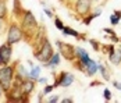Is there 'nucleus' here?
Masks as SVG:
<instances>
[{
    "instance_id": "obj_3",
    "label": "nucleus",
    "mask_w": 121,
    "mask_h": 103,
    "mask_svg": "<svg viewBox=\"0 0 121 103\" xmlns=\"http://www.w3.org/2000/svg\"><path fill=\"white\" fill-rule=\"evenodd\" d=\"M32 52H34V57L36 58L39 63H48L49 60L52 58V56L54 54L53 46H52L48 36H45V39L40 43V46L38 49H35V50H32Z\"/></svg>"
},
{
    "instance_id": "obj_23",
    "label": "nucleus",
    "mask_w": 121,
    "mask_h": 103,
    "mask_svg": "<svg viewBox=\"0 0 121 103\" xmlns=\"http://www.w3.org/2000/svg\"><path fill=\"white\" fill-rule=\"evenodd\" d=\"M120 20H121V18H118V17H117V15L114 14V13H113V14L110 15V24H111V25H114V27H116V25H118Z\"/></svg>"
},
{
    "instance_id": "obj_16",
    "label": "nucleus",
    "mask_w": 121,
    "mask_h": 103,
    "mask_svg": "<svg viewBox=\"0 0 121 103\" xmlns=\"http://www.w3.org/2000/svg\"><path fill=\"white\" fill-rule=\"evenodd\" d=\"M97 70H99V64H97L96 61H92V63L86 67V70H85V75H86V77H93V75L96 74Z\"/></svg>"
},
{
    "instance_id": "obj_2",
    "label": "nucleus",
    "mask_w": 121,
    "mask_h": 103,
    "mask_svg": "<svg viewBox=\"0 0 121 103\" xmlns=\"http://www.w3.org/2000/svg\"><path fill=\"white\" fill-rule=\"evenodd\" d=\"M14 78H15V61L7 66H0V85L4 93L11 88Z\"/></svg>"
},
{
    "instance_id": "obj_8",
    "label": "nucleus",
    "mask_w": 121,
    "mask_h": 103,
    "mask_svg": "<svg viewBox=\"0 0 121 103\" xmlns=\"http://www.w3.org/2000/svg\"><path fill=\"white\" fill-rule=\"evenodd\" d=\"M54 77H56V75H54ZM74 80H75V78H74L73 74H70V72H67V71H61L60 74L56 77L53 86H54V88H59V86L67 88V86H70L74 82Z\"/></svg>"
},
{
    "instance_id": "obj_14",
    "label": "nucleus",
    "mask_w": 121,
    "mask_h": 103,
    "mask_svg": "<svg viewBox=\"0 0 121 103\" xmlns=\"http://www.w3.org/2000/svg\"><path fill=\"white\" fill-rule=\"evenodd\" d=\"M0 17L6 21L9 20V7H7V0H0Z\"/></svg>"
},
{
    "instance_id": "obj_34",
    "label": "nucleus",
    "mask_w": 121,
    "mask_h": 103,
    "mask_svg": "<svg viewBox=\"0 0 121 103\" xmlns=\"http://www.w3.org/2000/svg\"><path fill=\"white\" fill-rule=\"evenodd\" d=\"M114 14H116L118 18H121V11H120V10H116V11H114Z\"/></svg>"
},
{
    "instance_id": "obj_29",
    "label": "nucleus",
    "mask_w": 121,
    "mask_h": 103,
    "mask_svg": "<svg viewBox=\"0 0 121 103\" xmlns=\"http://www.w3.org/2000/svg\"><path fill=\"white\" fill-rule=\"evenodd\" d=\"M100 85H103L100 81H93V82H91V84H89V86H91V88H92V86H100Z\"/></svg>"
},
{
    "instance_id": "obj_7",
    "label": "nucleus",
    "mask_w": 121,
    "mask_h": 103,
    "mask_svg": "<svg viewBox=\"0 0 121 103\" xmlns=\"http://www.w3.org/2000/svg\"><path fill=\"white\" fill-rule=\"evenodd\" d=\"M13 57V45L4 42L0 45V66H7L11 63Z\"/></svg>"
},
{
    "instance_id": "obj_28",
    "label": "nucleus",
    "mask_w": 121,
    "mask_h": 103,
    "mask_svg": "<svg viewBox=\"0 0 121 103\" xmlns=\"http://www.w3.org/2000/svg\"><path fill=\"white\" fill-rule=\"evenodd\" d=\"M103 31H104L107 35H110V36H114V35H116V32H114L113 29H110V28H103Z\"/></svg>"
},
{
    "instance_id": "obj_10",
    "label": "nucleus",
    "mask_w": 121,
    "mask_h": 103,
    "mask_svg": "<svg viewBox=\"0 0 121 103\" xmlns=\"http://www.w3.org/2000/svg\"><path fill=\"white\" fill-rule=\"evenodd\" d=\"M25 10L24 7H22V3H21V0H13V10H11V15L14 20H17L18 22L22 20V17H24L25 14Z\"/></svg>"
},
{
    "instance_id": "obj_31",
    "label": "nucleus",
    "mask_w": 121,
    "mask_h": 103,
    "mask_svg": "<svg viewBox=\"0 0 121 103\" xmlns=\"http://www.w3.org/2000/svg\"><path fill=\"white\" fill-rule=\"evenodd\" d=\"M61 102L63 103H74V99H71V98H64V99H61Z\"/></svg>"
},
{
    "instance_id": "obj_18",
    "label": "nucleus",
    "mask_w": 121,
    "mask_h": 103,
    "mask_svg": "<svg viewBox=\"0 0 121 103\" xmlns=\"http://www.w3.org/2000/svg\"><path fill=\"white\" fill-rule=\"evenodd\" d=\"M99 71L102 72V78L104 81H110L111 78V71H110L109 67H106V66H103V64H99Z\"/></svg>"
},
{
    "instance_id": "obj_33",
    "label": "nucleus",
    "mask_w": 121,
    "mask_h": 103,
    "mask_svg": "<svg viewBox=\"0 0 121 103\" xmlns=\"http://www.w3.org/2000/svg\"><path fill=\"white\" fill-rule=\"evenodd\" d=\"M36 82H40V84H46V82H48V80H46V78H40V77H39V80H38Z\"/></svg>"
},
{
    "instance_id": "obj_25",
    "label": "nucleus",
    "mask_w": 121,
    "mask_h": 103,
    "mask_svg": "<svg viewBox=\"0 0 121 103\" xmlns=\"http://www.w3.org/2000/svg\"><path fill=\"white\" fill-rule=\"evenodd\" d=\"M103 96H104V100H106V102H110V100H111V92H110L109 88H106V89L103 91Z\"/></svg>"
},
{
    "instance_id": "obj_32",
    "label": "nucleus",
    "mask_w": 121,
    "mask_h": 103,
    "mask_svg": "<svg viewBox=\"0 0 121 103\" xmlns=\"http://www.w3.org/2000/svg\"><path fill=\"white\" fill-rule=\"evenodd\" d=\"M43 11H45V14H48L50 18H53V13L50 11V10H48V9H43Z\"/></svg>"
},
{
    "instance_id": "obj_17",
    "label": "nucleus",
    "mask_w": 121,
    "mask_h": 103,
    "mask_svg": "<svg viewBox=\"0 0 121 103\" xmlns=\"http://www.w3.org/2000/svg\"><path fill=\"white\" fill-rule=\"evenodd\" d=\"M39 77H40V67H39V66L31 67V71H29V74H28V78H31V80H34V81H38Z\"/></svg>"
},
{
    "instance_id": "obj_4",
    "label": "nucleus",
    "mask_w": 121,
    "mask_h": 103,
    "mask_svg": "<svg viewBox=\"0 0 121 103\" xmlns=\"http://www.w3.org/2000/svg\"><path fill=\"white\" fill-rule=\"evenodd\" d=\"M22 40V29H21V25L17 20H11L9 21L7 25V40L10 45H15L18 42Z\"/></svg>"
},
{
    "instance_id": "obj_24",
    "label": "nucleus",
    "mask_w": 121,
    "mask_h": 103,
    "mask_svg": "<svg viewBox=\"0 0 121 103\" xmlns=\"http://www.w3.org/2000/svg\"><path fill=\"white\" fill-rule=\"evenodd\" d=\"M54 27H56L57 29H60V31H63V28H64L65 25L63 24V21H61L60 18H56V17H54Z\"/></svg>"
},
{
    "instance_id": "obj_30",
    "label": "nucleus",
    "mask_w": 121,
    "mask_h": 103,
    "mask_svg": "<svg viewBox=\"0 0 121 103\" xmlns=\"http://www.w3.org/2000/svg\"><path fill=\"white\" fill-rule=\"evenodd\" d=\"M113 85H114V88H116V89L121 91V82H118V81H114V82H113Z\"/></svg>"
},
{
    "instance_id": "obj_13",
    "label": "nucleus",
    "mask_w": 121,
    "mask_h": 103,
    "mask_svg": "<svg viewBox=\"0 0 121 103\" xmlns=\"http://www.w3.org/2000/svg\"><path fill=\"white\" fill-rule=\"evenodd\" d=\"M109 61L113 66H120L121 64V47L116 49L114 53L109 54Z\"/></svg>"
},
{
    "instance_id": "obj_35",
    "label": "nucleus",
    "mask_w": 121,
    "mask_h": 103,
    "mask_svg": "<svg viewBox=\"0 0 121 103\" xmlns=\"http://www.w3.org/2000/svg\"><path fill=\"white\" fill-rule=\"evenodd\" d=\"M1 96H4V91H3V88H1V85H0V99H1Z\"/></svg>"
},
{
    "instance_id": "obj_27",
    "label": "nucleus",
    "mask_w": 121,
    "mask_h": 103,
    "mask_svg": "<svg viewBox=\"0 0 121 103\" xmlns=\"http://www.w3.org/2000/svg\"><path fill=\"white\" fill-rule=\"evenodd\" d=\"M59 100H60V98H59L57 95H54V96H52V98L49 99L48 102H49V103H56V102H59Z\"/></svg>"
},
{
    "instance_id": "obj_19",
    "label": "nucleus",
    "mask_w": 121,
    "mask_h": 103,
    "mask_svg": "<svg viewBox=\"0 0 121 103\" xmlns=\"http://www.w3.org/2000/svg\"><path fill=\"white\" fill-rule=\"evenodd\" d=\"M100 10L99 11H95V13H89L88 15H85V17H82V24L84 25H89V24L93 21V18H96L97 15H100Z\"/></svg>"
},
{
    "instance_id": "obj_38",
    "label": "nucleus",
    "mask_w": 121,
    "mask_h": 103,
    "mask_svg": "<svg viewBox=\"0 0 121 103\" xmlns=\"http://www.w3.org/2000/svg\"><path fill=\"white\" fill-rule=\"evenodd\" d=\"M120 42H121V38H120Z\"/></svg>"
},
{
    "instance_id": "obj_1",
    "label": "nucleus",
    "mask_w": 121,
    "mask_h": 103,
    "mask_svg": "<svg viewBox=\"0 0 121 103\" xmlns=\"http://www.w3.org/2000/svg\"><path fill=\"white\" fill-rule=\"evenodd\" d=\"M20 25H21V29H22V40L31 46L34 43L38 32H39V28H40V25L38 24L34 13L31 10L25 11L22 20L20 21Z\"/></svg>"
},
{
    "instance_id": "obj_37",
    "label": "nucleus",
    "mask_w": 121,
    "mask_h": 103,
    "mask_svg": "<svg viewBox=\"0 0 121 103\" xmlns=\"http://www.w3.org/2000/svg\"><path fill=\"white\" fill-rule=\"evenodd\" d=\"M92 1H97V0H92Z\"/></svg>"
},
{
    "instance_id": "obj_36",
    "label": "nucleus",
    "mask_w": 121,
    "mask_h": 103,
    "mask_svg": "<svg viewBox=\"0 0 121 103\" xmlns=\"http://www.w3.org/2000/svg\"><path fill=\"white\" fill-rule=\"evenodd\" d=\"M60 1H61V3H64V0H60Z\"/></svg>"
},
{
    "instance_id": "obj_20",
    "label": "nucleus",
    "mask_w": 121,
    "mask_h": 103,
    "mask_svg": "<svg viewBox=\"0 0 121 103\" xmlns=\"http://www.w3.org/2000/svg\"><path fill=\"white\" fill-rule=\"evenodd\" d=\"M114 50H116V47H114V45H102V47H100V52L102 53H104V54H111V53H114Z\"/></svg>"
},
{
    "instance_id": "obj_15",
    "label": "nucleus",
    "mask_w": 121,
    "mask_h": 103,
    "mask_svg": "<svg viewBox=\"0 0 121 103\" xmlns=\"http://www.w3.org/2000/svg\"><path fill=\"white\" fill-rule=\"evenodd\" d=\"M15 74L17 75H20V77H22V78H28V71L25 70V67L20 63V60H17L15 61Z\"/></svg>"
},
{
    "instance_id": "obj_12",
    "label": "nucleus",
    "mask_w": 121,
    "mask_h": 103,
    "mask_svg": "<svg viewBox=\"0 0 121 103\" xmlns=\"http://www.w3.org/2000/svg\"><path fill=\"white\" fill-rule=\"evenodd\" d=\"M60 58H61L60 53H54L48 63H42V67H46V68H54V67L60 66Z\"/></svg>"
},
{
    "instance_id": "obj_6",
    "label": "nucleus",
    "mask_w": 121,
    "mask_h": 103,
    "mask_svg": "<svg viewBox=\"0 0 121 103\" xmlns=\"http://www.w3.org/2000/svg\"><path fill=\"white\" fill-rule=\"evenodd\" d=\"M92 10V0H75L74 1V11L81 18L88 15Z\"/></svg>"
},
{
    "instance_id": "obj_26",
    "label": "nucleus",
    "mask_w": 121,
    "mask_h": 103,
    "mask_svg": "<svg viewBox=\"0 0 121 103\" xmlns=\"http://www.w3.org/2000/svg\"><path fill=\"white\" fill-rule=\"evenodd\" d=\"M53 89H54V86H53V85H46V86L43 88V93H45V95H49Z\"/></svg>"
},
{
    "instance_id": "obj_11",
    "label": "nucleus",
    "mask_w": 121,
    "mask_h": 103,
    "mask_svg": "<svg viewBox=\"0 0 121 103\" xmlns=\"http://www.w3.org/2000/svg\"><path fill=\"white\" fill-rule=\"evenodd\" d=\"M61 32H63L64 35L74 36V38H75V39H78V40H88V39H86V35H85V34H79L77 29H73L71 27H64Z\"/></svg>"
},
{
    "instance_id": "obj_22",
    "label": "nucleus",
    "mask_w": 121,
    "mask_h": 103,
    "mask_svg": "<svg viewBox=\"0 0 121 103\" xmlns=\"http://www.w3.org/2000/svg\"><path fill=\"white\" fill-rule=\"evenodd\" d=\"M7 25H9V21L3 20V18L0 17V36H1V35L7 31Z\"/></svg>"
},
{
    "instance_id": "obj_9",
    "label": "nucleus",
    "mask_w": 121,
    "mask_h": 103,
    "mask_svg": "<svg viewBox=\"0 0 121 103\" xmlns=\"http://www.w3.org/2000/svg\"><path fill=\"white\" fill-rule=\"evenodd\" d=\"M35 84L36 81L31 80V78H25L22 82V103L29 102V95L35 91Z\"/></svg>"
},
{
    "instance_id": "obj_5",
    "label": "nucleus",
    "mask_w": 121,
    "mask_h": 103,
    "mask_svg": "<svg viewBox=\"0 0 121 103\" xmlns=\"http://www.w3.org/2000/svg\"><path fill=\"white\" fill-rule=\"evenodd\" d=\"M56 46L59 49V53L61 57L65 58L67 61H74L77 58V47L71 43L63 42V40H56Z\"/></svg>"
},
{
    "instance_id": "obj_21",
    "label": "nucleus",
    "mask_w": 121,
    "mask_h": 103,
    "mask_svg": "<svg viewBox=\"0 0 121 103\" xmlns=\"http://www.w3.org/2000/svg\"><path fill=\"white\" fill-rule=\"evenodd\" d=\"M86 42H89V43H91V46L93 47V50H95V52H100L102 45L99 43V40H96V39H89V40H86Z\"/></svg>"
}]
</instances>
